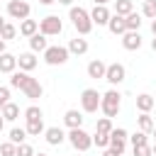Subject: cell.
<instances>
[{"mask_svg": "<svg viewBox=\"0 0 156 156\" xmlns=\"http://www.w3.org/2000/svg\"><path fill=\"white\" fill-rule=\"evenodd\" d=\"M10 102V88H5V85H0V110L5 107Z\"/></svg>", "mask_w": 156, "mask_h": 156, "instance_id": "cell-35", "label": "cell"}, {"mask_svg": "<svg viewBox=\"0 0 156 156\" xmlns=\"http://www.w3.org/2000/svg\"><path fill=\"white\" fill-rule=\"evenodd\" d=\"M124 78H127V68L122 66V63H110L107 66V71H105V80L110 83V85H119V83H124Z\"/></svg>", "mask_w": 156, "mask_h": 156, "instance_id": "cell-9", "label": "cell"}, {"mask_svg": "<svg viewBox=\"0 0 156 156\" xmlns=\"http://www.w3.org/2000/svg\"><path fill=\"white\" fill-rule=\"evenodd\" d=\"M15 68H17V56H12V54H0V73H15Z\"/></svg>", "mask_w": 156, "mask_h": 156, "instance_id": "cell-17", "label": "cell"}, {"mask_svg": "<svg viewBox=\"0 0 156 156\" xmlns=\"http://www.w3.org/2000/svg\"><path fill=\"white\" fill-rule=\"evenodd\" d=\"M24 139H27V132H24L22 127H15V129H10V141H12L15 146L24 144Z\"/></svg>", "mask_w": 156, "mask_h": 156, "instance_id": "cell-27", "label": "cell"}, {"mask_svg": "<svg viewBox=\"0 0 156 156\" xmlns=\"http://www.w3.org/2000/svg\"><path fill=\"white\" fill-rule=\"evenodd\" d=\"M68 17H71V24L76 27V32H78L80 37L90 34V29H93V20H90V12H88L85 7H73V5H71Z\"/></svg>", "mask_w": 156, "mask_h": 156, "instance_id": "cell-2", "label": "cell"}, {"mask_svg": "<svg viewBox=\"0 0 156 156\" xmlns=\"http://www.w3.org/2000/svg\"><path fill=\"white\" fill-rule=\"evenodd\" d=\"M107 29H110L115 37H122V34L127 32V27H124V17L112 15V17H110V22H107Z\"/></svg>", "mask_w": 156, "mask_h": 156, "instance_id": "cell-18", "label": "cell"}, {"mask_svg": "<svg viewBox=\"0 0 156 156\" xmlns=\"http://www.w3.org/2000/svg\"><path fill=\"white\" fill-rule=\"evenodd\" d=\"M129 141H132V146H144V144H149V134H144V132H134V134L129 136Z\"/></svg>", "mask_w": 156, "mask_h": 156, "instance_id": "cell-33", "label": "cell"}, {"mask_svg": "<svg viewBox=\"0 0 156 156\" xmlns=\"http://www.w3.org/2000/svg\"><path fill=\"white\" fill-rule=\"evenodd\" d=\"M17 37V27L15 24H10V22H5L2 24V29H0V39L2 41H7V39H15Z\"/></svg>", "mask_w": 156, "mask_h": 156, "instance_id": "cell-28", "label": "cell"}, {"mask_svg": "<svg viewBox=\"0 0 156 156\" xmlns=\"http://www.w3.org/2000/svg\"><path fill=\"white\" fill-rule=\"evenodd\" d=\"M110 17H112V12L107 10V5H95L93 10H90V20H93V27L98 24V27H105L107 22H110Z\"/></svg>", "mask_w": 156, "mask_h": 156, "instance_id": "cell-10", "label": "cell"}, {"mask_svg": "<svg viewBox=\"0 0 156 156\" xmlns=\"http://www.w3.org/2000/svg\"><path fill=\"white\" fill-rule=\"evenodd\" d=\"M124 27H127V32H139V27H141V15H139V12H129V15L124 17Z\"/></svg>", "mask_w": 156, "mask_h": 156, "instance_id": "cell-23", "label": "cell"}, {"mask_svg": "<svg viewBox=\"0 0 156 156\" xmlns=\"http://www.w3.org/2000/svg\"><path fill=\"white\" fill-rule=\"evenodd\" d=\"M2 24H5V20H2V17H0V29H2Z\"/></svg>", "mask_w": 156, "mask_h": 156, "instance_id": "cell-47", "label": "cell"}, {"mask_svg": "<svg viewBox=\"0 0 156 156\" xmlns=\"http://www.w3.org/2000/svg\"><path fill=\"white\" fill-rule=\"evenodd\" d=\"M44 115H41V107H37V105H29L27 110H24V119L27 122H34V119H41Z\"/></svg>", "mask_w": 156, "mask_h": 156, "instance_id": "cell-30", "label": "cell"}, {"mask_svg": "<svg viewBox=\"0 0 156 156\" xmlns=\"http://www.w3.org/2000/svg\"><path fill=\"white\" fill-rule=\"evenodd\" d=\"M102 156H122V154H117V151H115V149H110V146H107V149H105V151H102Z\"/></svg>", "mask_w": 156, "mask_h": 156, "instance_id": "cell-38", "label": "cell"}, {"mask_svg": "<svg viewBox=\"0 0 156 156\" xmlns=\"http://www.w3.org/2000/svg\"><path fill=\"white\" fill-rule=\"evenodd\" d=\"M93 144H95L98 149H107V146H110V134L95 132V134H93Z\"/></svg>", "mask_w": 156, "mask_h": 156, "instance_id": "cell-32", "label": "cell"}, {"mask_svg": "<svg viewBox=\"0 0 156 156\" xmlns=\"http://www.w3.org/2000/svg\"><path fill=\"white\" fill-rule=\"evenodd\" d=\"M17 156H34V149L29 144H20L17 146Z\"/></svg>", "mask_w": 156, "mask_h": 156, "instance_id": "cell-37", "label": "cell"}, {"mask_svg": "<svg viewBox=\"0 0 156 156\" xmlns=\"http://www.w3.org/2000/svg\"><path fill=\"white\" fill-rule=\"evenodd\" d=\"M44 139H46L51 146H58V144L66 141V134H63L61 127H49V129H44Z\"/></svg>", "mask_w": 156, "mask_h": 156, "instance_id": "cell-13", "label": "cell"}, {"mask_svg": "<svg viewBox=\"0 0 156 156\" xmlns=\"http://www.w3.org/2000/svg\"><path fill=\"white\" fill-rule=\"evenodd\" d=\"M129 12H134V5H132V0H115V15H119V17H127Z\"/></svg>", "mask_w": 156, "mask_h": 156, "instance_id": "cell-25", "label": "cell"}, {"mask_svg": "<svg viewBox=\"0 0 156 156\" xmlns=\"http://www.w3.org/2000/svg\"><path fill=\"white\" fill-rule=\"evenodd\" d=\"M136 127H139V132L151 134V129H154L156 124H154V119H151V115H149V112H141V115L136 117Z\"/></svg>", "mask_w": 156, "mask_h": 156, "instance_id": "cell-22", "label": "cell"}, {"mask_svg": "<svg viewBox=\"0 0 156 156\" xmlns=\"http://www.w3.org/2000/svg\"><path fill=\"white\" fill-rule=\"evenodd\" d=\"M119 107H122V95H119V90H115V88H110L107 93H102L100 95V110H102V115L105 117H117V112H119Z\"/></svg>", "mask_w": 156, "mask_h": 156, "instance_id": "cell-3", "label": "cell"}, {"mask_svg": "<svg viewBox=\"0 0 156 156\" xmlns=\"http://www.w3.org/2000/svg\"><path fill=\"white\" fill-rule=\"evenodd\" d=\"M41 5H51V2H56V0H39Z\"/></svg>", "mask_w": 156, "mask_h": 156, "instance_id": "cell-44", "label": "cell"}, {"mask_svg": "<svg viewBox=\"0 0 156 156\" xmlns=\"http://www.w3.org/2000/svg\"><path fill=\"white\" fill-rule=\"evenodd\" d=\"M66 139L71 141V146H73L76 151H88V149L93 146V136H90L83 127H78V129H68Z\"/></svg>", "mask_w": 156, "mask_h": 156, "instance_id": "cell-4", "label": "cell"}, {"mask_svg": "<svg viewBox=\"0 0 156 156\" xmlns=\"http://www.w3.org/2000/svg\"><path fill=\"white\" fill-rule=\"evenodd\" d=\"M154 105H156L154 95H149V93L136 95V110H139V112H151V107H154Z\"/></svg>", "mask_w": 156, "mask_h": 156, "instance_id": "cell-21", "label": "cell"}, {"mask_svg": "<svg viewBox=\"0 0 156 156\" xmlns=\"http://www.w3.org/2000/svg\"><path fill=\"white\" fill-rule=\"evenodd\" d=\"M46 46H49V41H46V37H44V34H39V32H37L34 37H29V49H32V54H39V51L44 54V51H46Z\"/></svg>", "mask_w": 156, "mask_h": 156, "instance_id": "cell-20", "label": "cell"}, {"mask_svg": "<svg viewBox=\"0 0 156 156\" xmlns=\"http://www.w3.org/2000/svg\"><path fill=\"white\" fill-rule=\"evenodd\" d=\"M115 127H112V119L110 117H100L98 124H95V132H102V134H110Z\"/></svg>", "mask_w": 156, "mask_h": 156, "instance_id": "cell-31", "label": "cell"}, {"mask_svg": "<svg viewBox=\"0 0 156 156\" xmlns=\"http://www.w3.org/2000/svg\"><path fill=\"white\" fill-rule=\"evenodd\" d=\"M151 154H154V156H156V144H154V146H151Z\"/></svg>", "mask_w": 156, "mask_h": 156, "instance_id": "cell-46", "label": "cell"}, {"mask_svg": "<svg viewBox=\"0 0 156 156\" xmlns=\"http://www.w3.org/2000/svg\"><path fill=\"white\" fill-rule=\"evenodd\" d=\"M154 100H156V98H154Z\"/></svg>", "mask_w": 156, "mask_h": 156, "instance_id": "cell-50", "label": "cell"}, {"mask_svg": "<svg viewBox=\"0 0 156 156\" xmlns=\"http://www.w3.org/2000/svg\"><path fill=\"white\" fill-rule=\"evenodd\" d=\"M68 56L71 54L66 46H46V51H44V61L49 66H63L68 61Z\"/></svg>", "mask_w": 156, "mask_h": 156, "instance_id": "cell-6", "label": "cell"}, {"mask_svg": "<svg viewBox=\"0 0 156 156\" xmlns=\"http://www.w3.org/2000/svg\"><path fill=\"white\" fill-rule=\"evenodd\" d=\"M151 49H154V51H156V37H154V39H151Z\"/></svg>", "mask_w": 156, "mask_h": 156, "instance_id": "cell-45", "label": "cell"}, {"mask_svg": "<svg viewBox=\"0 0 156 156\" xmlns=\"http://www.w3.org/2000/svg\"><path fill=\"white\" fill-rule=\"evenodd\" d=\"M37 56L32 54V51H24V54H20L17 56V66H20V71H24V73H29V71H34L37 68Z\"/></svg>", "mask_w": 156, "mask_h": 156, "instance_id": "cell-12", "label": "cell"}, {"mask_svg": "<svg viewBox=\"0 0 156 156\" xmlns=\"http://www.w3.org/2000/svg\"><path fill=\"white\" fill-rule=\"evenodd\" d=\"M61 29H63V22L58 15H46L39 22V34H44V37H56V34H61Z\"/></svg>", "mask_w": 156, "mask_h": 156, "instance_id": "cell-5", "label": "cell"}, {"mask_svg": "<svg viewBox=\"0 0 156 156\" xmlns=\"http://www.w3.org/2000/svg\"><path fill=\"white\" fill-rule=\"evenodd\" d=\"M34 156H46V154H34Z\"/></svg>", "mask_w": 156, "mask_h": 156, "instance_id": "cell-49", "label": "cell"}, {"mask_svg": "<svg viewBox=\"0 0 156 156\" xmlns=\"http://www.w3.org/2000/svg\"><path fill=\"white\" fill-rule=\"evenodd\" d=\"M44 119H34V122H27V127H24V132L29 134V136H39V134H44Z\"/></svg>", "mask_w": 156, "mask_h": 156, "instance_id": "cell-26", "label": "cell"}, {"mask_svg": "<svg viewBox=\"0 0 156 156\" xmlns=\"http://www.w3.org/2000/svg\"><path fill=\"white\" fill-rule=\"evenodd\" d=\"M141 15L149 20H156V0H144L141 5Z\"/></svg>", "mask_w": 156, "mask_h": 156, "instance_id": "cell-29", "label": "cell"}, {"mask_svg": "<svg viewBox=\"0 0 156 156\" xmlns=\"http://www.w3.org/2000/svg\"><path fill=\"white\" fill-rule=\"evenodd\" d=\"M80 107H83V112H98L100 110V93L95 88H85L80 93Z\"/></svg>", "mask_w": 156, "mask_h": 156, "instance_id": "cell-7", "label": "cell"}, {"mask_svg": "<svg viewBox=\"0 0 156 156\" xmlns=\"http://www.w3.org/2000/svg\"><path fill=\"white\" fill-rule=\"evenodd\" d=\"M68 54H76V56H83L85 51H88V39H83V37H76V39H71L68 41Z\"/></svg>", "mask_w": 156, "mask_h": 156, "instance_id": "cell-15", "label": "cell"}, {"mask_svg": "<svg viewBox=\"0 0 156 156\" xmlns=\"http://www.w3.org/2000/svg\"><path fill=\"white\" fill-rule=\"evenodd\" d=\"M73 0H58V5H71Z\"/></svg>", "mask_w": 156, "mask_h": 156, "instance_id": "cell-41", "label": "cell"}, {"mask_svg": "<svg viewBox=\"0 0 156 156\" xmlns=\"http://www.w3.org/2000/svg\"><path fill=\"white\" fill-rule=\"evenodd\" d=\"M105 71H107V63L105 61H100V58H93L90 63H88V76L90 78H105Z\"/></svg>", "mask_w": 156, "mask_h": 156, "instance_id": "cell-14", "label": "cell"}, {"mask_svg": "<svg viewBox=\"0 0 156 156\" xmlns=\"http://www.w3.org/2000/svg\"><path fill=\"white\" fill-rule=\"evenodd\" d=\"M0 156H17V146L12 141H2L0 144Z\"/></svg>", "mask_w": 156, "mask_h": 156, "instance_id": "cell-34", "label": "cell"}, {"mask_svg": "<svg viewBox=\"0 0 156 156\" xmlns=\"http://www.w3.org/2000/svg\"><path fill=\"white\" fill-rule=\"evenodd\" d=\"M151 134H154V136H156V127H154V129H151Z\"/></svg>", "mask_w": 156, "mask_h": 156, "instance_id": "cell-48", "label": "cell"}, {"mask_svg": "<svg viewBox=\"0 0 156 156\" xmlns=\"http://www.w3.org/2000/svg\"><path fill=\"white\" fill-rule=\"evenodd\" d=\"M29 12H32V7H29V2H24V0H10V2H7V15H10L12 20H27Z\"/></svg>", "mask_w": 156, "mask_h": 156, "instance_id": "cell-8", "label": "cell"}, {"mask_svg": "<svg viewBox=\"0 0 156 156\" xmlns=\"http://www.w3.org/2000/svg\"><path fill=\"white\" fill-rule=\"evenodd\" d=\"M122 46H124L127 51L141 49V34H139V32H124V34H122Z\"/></svg>", "mask_w": 156, "mask_h": 156, "instance_id": "cell-11", "label": "cell"}, {"mask_svg": "<svg viewBox=\"0 0 156 156\" xmlns=\"http://www.w3.org/2000/svg\"><path fill=\"white\" fill-rule=\"evenodd\" d=\"M5 129V119H2V115H0V132Z\"/></svg>", "mask_w": 156, "mask_h": 156, "instance_id": "cell-43", "label": "cell"}, {"mask_svg": "<svg viewBox=\"0 0 156 156\" xmlns=\"http://www.w3.org/2000/svg\"><path fill=\"white\" fill-rule=\"evenodd\" d=\"M151 32H154V37H156V20H151Z\"/></svg>", "mask_w": 156, "mask_h": 156, "instance_id": "cell-39", "label": "cell"}, {"mask_svg": "<svg viewBox=\"0 0 156 156\" xmlns=\"http://www.w3.org/2000/svg\"><path fill=\"white\" fill-rule=\"evenodd\" d=\"M10 85H12V88H20V90H22L27 98H32V100H37V98L44 95V88L39 85V80L32 78V76L24 73V71H15V73H10Z\"/></svg>", "mask_w": 156, "mask_h": 156, "instance_id": "cell-1", "label": "cell"}, {"mask_svg": "<svg viewBox=\"0 0 156 156\" xmlns=\"http://www.w3.org/2000/svg\"><path fill=\"white\" fill-rule=\"evenodd\" d=\"M0 54H5V41L0 39Z\"/></svg>", "mask_w": 156, "mask_h": 156, "instance_id": "cell-42", "label": "cell"}, {"mask_svg": "<svg viewBox=\"0 0 156 156\" xmlns=\"http://www.w3.org/2000/svg\"><path fill=\"white\" fill-rule=\"evenodd\" d=\"M134 156H154V154H151V146L144 144V146H134Z\"/></svg>", "mask_w": 156, "mask_h": 156, "instance_id": "cell-36", "label": "cell"}, {"mask_svg": "<svg viewBox=\"0 0 156 156\" xmlns=\"http://www.w3.org/2000/svg\"><path fill=\"white\" fill-rule=\"evenodd\" d=\"M37 32H39V22H37V20H29V17H27V20L20 22V34H22V37L29 39V37H34Z\"/></svg>", "mask_w": 156, "mask_h": 156, "instance_id": "cell-19", "label": "cell"}, {"mask_svg": "<svg viewBox=\"0 0 156 156\" xmlns=\"http://www.w3.org/2000/svg\"><path fill=\"white\" fill-rule=\"evenodd\" d=\"M0 115H2V119H5V122H15V119L20 117V107H17L15 102H7V105L0 110Z\"/></svg>", "mask_w": 156, "mask_h": 156, "instance_id": "cell-24", "label": "cell"}, {"mask_svg": "<svg viewBox=\"0 0 156 156\" xmlns=\"http://www.w3.org/2000/svg\"><path fill=\"white\" fill-rule=\"evenodd\" d=\"M63 124H66L68 129H78V127H83V115H80L78 110H68V112L63 115Z\"/></svg>", "mask_w": 156, "mask_h": 156, "instance_id": "cell-16", "label": "cell"}, {"mask_svg": "<svg viewBox=\"0 0 156 156\" xmlns=\"http://www.w3.org/2000/svg\"><path fill=\"white\" fill-rule=\"evenodd\" d=\"M93 2H95V5H107L110 0H93Z\"/></svg>", "mask_w": 156, "mask_h": 156, "instance_id": "cell-40", "label": "cell"}]
</instances>
